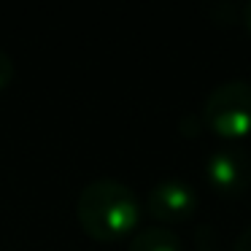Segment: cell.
<instances>
[{
  "label": "cell",
  "instance_id": "obj_1",
  "mask_svg": "<svg viewBox=\"0 0 251 251\" xmlns=\"http://www.w3.org/2000/svg\"><path fill=\"white\" fill-rule=\"evenodd\" d=\"M76 216L89 238L111 243L127 238L138 227L141 202L127 184L114 178H98L78 192Z\"/></svg>",
  "mask_w": 251,
  "mask_h": 251
},
{
  "label": "cell",
  "instance_id": "obj_2",
  "mask_svg": "<svg viewBox=\"0 0 251 251\" xmlns=\"http://www.w3.org/2000/svg\"><path fill=\"white\" fill-rule=\"evenodd\" d=\"M202 125L222 138H243L251 132V84L232 78L208 95L202 108Z\"/></svg>",
  "mask_w": 251,
  "mask_h": 251
},
{
  "label": "cell",
  "instance_id": "obj_3",
  "mask_svg": "<svg viewBox=\"0 0 251 251\" xmlns=\"http://www.w3.org/2000/svg\"><path fill=\"white\" fill-rule=\"evenodd\" d=\"M205 181L222 197H240L251 186V157L240 146H219L205 159Z\"/></svg>",
  "mask_w": 251,
  "mask_h": 251
},
{
  "label": "cell",
  "instance_id": "obj_4",
  "mask_svg": "<svg viewBox=\"0 0 251 251\" xmlns=\"http://www.w3.org/2000/svg\"><path fill=\"white\" fill-rule=\"evenodd\" d=\"M197 205L200 200L195 186L184 178H162L146 195V213L162 224L186 222L189 216H195Z\"/></svg>",
  "mask_w": 251,
  "mask_h": 251
},
{
  "label": "cell",
  "instance_id": "obj_5",
  "mask_svg": "<svg viewBox=\"0 0 251 251\" xmlns=\"http://www.w3.org/2000/svg\"><path fill=\"white\" fill-rule=\"evenodd\" d=\"M127 251H181V240L173 229L162 227V224H151L132 235Z\"/></svg>",
  "mask_w": 251,
  "mask_h": 251
},
{
  "label": "cell",
  "instance_id": "obj_6",
  "mask_svg": "<svg viewBox=\"0 0 251 251\" xmlns=\"http://www.w3.org/2000/svg\"><path fill=\"white\" fill-rule=\"evenodd\" d=\"M14 78V60L6 49H0V89H6Z\"/></svg>",
  "mask_w": 251,
  "mask_h": 251
},
{
  "label": "cell",
  "instance_id": "obj_7",
  "mask_svg": "<svg viewBox=\"0 0 251 251\" xmlns=\"http://www.w3.org/2000/svg\"><path fill=\"white\" fill-rule=\"evenodd\" d=\"M235 251H251V227H246L240 238L235 240Z\"/></svg>",
  "mask_w": 251,
  "mask_h": 251
},
{
  "label": "cell",
  "instance_id": "obj_8",
  "mask_svg": "<svg viewBox=\"0 0 251 251\" xmlns=\"http://www.w3.org/2000/svg\"><path fill=\"white\" fill-rule=\"evenodd\" d=\"M240 19H243L246 30H249V33H251V3H246V6L240 8Z\"/></svg>",
  "mask_w": 251,
  "mask_h": 251
},
{
  "label": "cell",
  "instance_id": "obj_9",
  "mask_svg": "<svg viewBox=\"0 0 251 251\" xmlns=\"http://www.w3.org/2000/svg\"><path fill=\"white\" fill-rule=\"evenodd\" d=\"M197 251H219L216 246H211V243H205V240H200V246H197Z\"/></svg>",
  "mask_w": 251,
  "mask_h": 251
}]
</instances>
